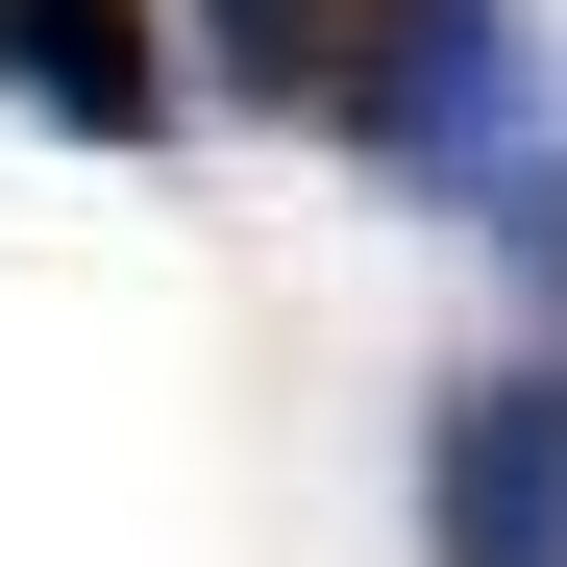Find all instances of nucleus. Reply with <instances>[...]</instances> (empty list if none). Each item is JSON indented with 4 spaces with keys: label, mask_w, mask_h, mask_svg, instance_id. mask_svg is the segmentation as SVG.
<instances>
[{
    "label": "nucleus",
    "mask_w": 567,
    "mask_h": 567,
    "mask_svg": "<svg viewBox=\"0 0 567 567\" xmlns=\"http://www.w3.org/2000/svg\"><path fill=\"white\" fill-rule=\"evenodd\" d=\"M321 124H346L370 173H444V198H494V173H518V124H543V25H518V0H346Z\"/></svg>",
    "instance_id": "nucleus-1"
},
{
    "label": "nucleus",
    "mask_w": 567,
    "mask_h": 567,
    "mask_svg": "<svg viewBox=\"0 0 567 567\" xmlns=\"http://www.w3.org/2000/svg\"><path fill=\"white\" fill-rule=\"evenodd\" d=\"M321 50H346V0H198V74L271 124H321Z\"/></svg>",
    "instance_id": "nucleus-4"
},
{
    "label": "nucleus",
    "mask_w": 567,
    "mask_h": 567,
    "mask_svg": "<svg viewBox=\"0 0 567 567\" xmlns=\"http://www.w3.org/2000/svg\"><path fill=\"white\" fill-rule=\"evenodd\" d=\"M420 567H567V395L543 370L420 395Z\"/></svg>",
    "instance_id": "nucleus-2"
},
{
    "label": "nucleus",
    "mask_w": 567,
    "mask_h": 567,
    "mask_svg": "<svg viewBox=\"0 0 567 567\" xmlns=\"http://www.w3.org/2000/svg\"><path fill=\"white\" fill-rule=\"evenodd\" d=\"M0 100L74 148H173V25L148 0H0Z\"/></svg>",
    "instance_id": "nucleus-3"
}]
</instances>
